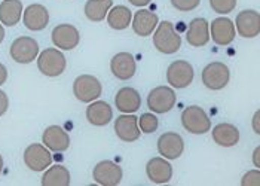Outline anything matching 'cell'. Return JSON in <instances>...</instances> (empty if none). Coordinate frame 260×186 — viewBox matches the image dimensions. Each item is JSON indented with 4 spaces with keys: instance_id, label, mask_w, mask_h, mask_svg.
<instances>
[{
    "instance_id": "6da1fadb",
    "label": "cell",
    "mask_w": 260,
    "mask_h": 186,
    "mask_svg": "<svg viewBox=\"0 0 260 186\" xmlns=\"http://www.w3.org/2000/svg\"><path fill=\"white\" fill-rule=\"evenodd\" d=\"M153 46L160 54H165V55L179 52L181 46V38L176 32L173 22L162 21L158 24V27L153 32Z\"/></svg>"
},
{
    "instance_id": "7a4b0ae2",
    "label": "cell",
    "mask_w": 260,
    "mask_h": 186,
    "mask_svg": "<svg viewBox=\"0 0 260 186\" xmlns=\"http://www.w3.org/2000/svg\"><path fill=\"white\" fill-rule=\"evenodd\" d=\"M67 60L64 54L57 48H46L38 55V69L42 75L48 78H57L64 73Z\"/></svg>"
},
{
    "instance_id": "3957f363",
    "label": "cell",
    "mask_w": 260,
    "mask_h": 186,
    "mask_svg": "<svg viewBox=\"0 0 260 186\" xmlns=\"http://www.w3.org/2000/svg\"><path fill=\"white\" fill-rule=\"evenodd\" d=\"M181 125L190 134H205L211 130V121L200 106H187L181 112Z\"/></svg>"
},
{
    "instance_id": "277c9868",
    "label": "cell",
    "mask_w": 260,
    "mask_h": 186,
    "mask_svg": "<svg viewBox=\"0 0 260 186\" xmlns=\"http://www.w3.org/2000/svg\"><path fill=\"white\" fill-rule=\"evenodd\" d=\"M201 79L205 88L211 91H220L226 88V85L231 81V72L229 67L220 61H214L207 64L201 73Z\"/></svg>"
},
{
    "instance_id": "5b68a950",
    "label": "cell",
    "mask_w": 260,
    "mask_h": 186,
    "mask_svg": "<svg viewBox=\"0 0 260 186\" xmlns=\"http://www.w3.org/2000/svg\"><path fill=\"white\" fill-rule=\"evenodd\" d=\"M176 102H177L176 91L164 85L153 88L147 96V107L150 109V112L158 115L170 112L176 106Z\"/></svg>"
},
{
    "instance_id": "8992f818",
    "label": "cell",
    "mask_w": 260,
    "mask_h": 186,
    "mask_svg": "<svg viewBox=\"0 0 260 186\" xmlns=\"http://www.w3.org/2000/svg\"><path fill=\"white\" fill-rule=\"evenodd\" d=\"M9 54L11 58L18 64H30L39 55V43L30 36H20L12 42Z\"/></svg>"
},
{
    "instance_id": "52a82bcc",
    "label": "cell",
    "mask_w": 260,
    "mask_h": 186,
    "mask_svg": "<svg viewBox=\"0 0 260 186\" xmlns=\"http://www.w3.org/2000/svg\"><path fill=\"white\" fill-rule=\"evenodd\" d=\"M103 92L101 82L92 75H80L73 82V94L82 103L95 102Z\"/></svg>"
},
{
    "instance_id": "ba28073f",
    "label": "cell",
    "mask_w": 260,
    "mask_h": 186,
    "mask_svg": "<svg viewBox=\"0 0 260 186\" xmlns=\"http://www.w3.org/2000/svg\"><path fill=\"white\" fill-rule=\"evenodd\" d=\"M22 160H24V164L27 166V168H30L31 171H36V173L45 171L52 164L51 150L40 143H31L30 146H27L24 150Z\"/></svg>"
},
{
    "instance_id": "9c48e42d",
    "label": "cell",
    "mask_w": 260,
    "mask_h": 186,
    "mask_svg": "<svg viewBox=\"0 0 260 186\" xmlns=\"http://www.w3.org/2000/svg\"><path fill=\"white\" fill-rule=\"evenodd\" d=\"M193 76H195L193 67L186 60L173 61L167 69V81L176 89L187 88L190 83L193 82Z\"/></svg>"
},
{
    "instance_id": "30bf717a",
    "label": "cell",
    "mask_w": 260,
    "mask_h": 186,
    "mask_svg": "<svg viewBox=\"0 0 260 186\" xmlns=\"http://www.w3.org/2000/svg\"><path fill=\"white\" fill-rule=\"evenodd\" d=\"M92 177L101 186H116L122 182L123 171L113 161H100L92 170Z\"/></svg>"
},
{
    "instance_id": "8fae6325",
    "label": "cell",
    "mask_w": 260,
    "mask_h": 186,
    "mask_svg": "<svg viewBox=\"0 0 260 186\" xmlns=\"http://www.w3.org/2000/svg\"><path fill=\"white\" fill-rule=\"evenodd\" d=\"M51 39L61 51H72L79 45V30L72 24H58L51 33Z\"/></svg>"
},
{
    "instance_id": "7c38bea8",
    "label": "cell",
    "mask_w": 260,
    "mask_h": 186,
    "mask_svg": "<svg viewBox=\"0 0 260 186\" xmlns=\"http://www.w3.org/2000/svg\"><path fill=\"white\" fill-rule=\"evenodd\" d=\"M115 133L122 142L131 143L139 140L141 130L139 127V118L134 113H123L115 121Z\"/></svg>"
},
{
    "instance_id": "4fadbf2b",
    "label": "cell",
    "mask_w": 260,
    "mask_h": 186,
    "mask_svg": "<svg viewBox=\"0 0 260 186\" xmlns=\"http://www.w3.org/2000/svg\"><path fill=\"white\" fill-rule=\"evenodd\" d=\"M235 30L241 38L253 39L257 38L260 33V15L254 9L241 11L235 20Z\"/></svg>"
},
{
    "instance_id": "5bb4252c",
    "label": "cell",
    "mask_w": 260,
    "mask_h": 186,
    "mask_svg": "<svg viewBox=\"0 0 260 186\" xmlns=\"http://www.w3.org/2000/svg\"><path fill=\"white\" fill-rule=\"evenodd\" d=\"M22 22L30 32H42L49 24V12L43 5L31 3L22 12Z\"/></svg>"
},
{
    "instance_id": "9a60e30c",
    "label": "cell",
    "mask_w": 260,
    "mask_h": 186,
    "mask_svg": "<svg viewBox=\"0 0 260 186\" xmlns=\"http://www.w3.org/2000/svg\"><path fill=\"white\" fill-rule=\"evenodd\" d=\"M158 152L165 160H179L184 150V142L180 134L174 131L164 133L158 139Z\"/></svg>"
},
{
    "instance_id": "2e32d148",
    "label": "cell",
    "mask_w": 260,
    "mask_h": 186,
    "mask_svg": "<svg viewBox=\"0 0 260 186\" xmlns=\"http://www.w3.org/2000/svg\"><path fill=\"white\" fill-rule=\"evenodd\" d=\"M210 36L219 46H228L229 43L235 41L237 36L235 24L228 17H219L210 25Z\"/></svg>"
},
{
    "instance_id": "e0dca14e",
    "label": "cell",
    "mask_w": 260,
    "mask_h": 186,
    "mask_svg": "<svg viewBox=\"0 0 260 186\" xmlns=\"http://www.w3.org/2000/svg\"><path fill=\"white\" fill-rule=\"evenodd\" d=\"M110 70L113 76L119 81H128L136 75L137 63L133 54L129 52H119L110 60Z\"/></svg>"
},
{
    "instance_id": "ac0fdd59",
    "label": "cell",
    "mask_w": 260,
    "mask_h": 186,
    "mask_svg": "<svg viewBox=\"0 0 260 186\" xmlns=\"http://www.w3.org/2000/svg\"><path fill=\"white\" fill-rule=\"evenodd\" d=\"M42 142L51 152H66L70 147V136L60 125H51L43 131Z\"/></svg>"
},
{
    "instance_id": "d6986e66",
    "label": "cell",
    "mask_w": 260,
    "mask_h": 186,
    "mask_svg": "<svg viewBox=\"0 0 260 186\" xmlns=\"http://www.w3.org/2000/svg\"><path fill=\"white\" fill-rule=\"evenodd\" d=\"M146 174L152 183L164 185L168 183L173 177V166L164 157H156L149 160L146 164Z\"/></svg>"
},
{
    "instance_id": "ffe728a7",
    "label": "cell",
    "mask_w": 260,
    "mask_h": 186,
    "mask_svg": "<svg viewBox=\"0 0 260 186\" xmlns=\"http://www.w3.org/2000/svg\"><path fill=\"white\" fill-rule=\"evenodd\" d=\"M133 30L137 36L141 38H147L150 35H153L155 28L159 24V18L155 12L149 11V9H140L133 15Z\"/></svg>"
},
{
    "instance_id": "44dd1931",
    "label": "cell",
    "mask_w": 260,
    "mask_h": 186,
    "mask_svg": "<svg viewBox=\"0 0 260 186\" xmlns=\"http://www.w3.org/2000/svg\"><path fill=\"white\" fill-rule=\"evenodd\" d=\"M115 104L122 113H136L141 106L140 92L131 86H123L115 96Z\"/></svg>"
},
{
    "instance_id": "7402d4cb",
    "label": "cell",
    "mask_w": 260,
    "mask_h": 186,
    "mask_svg": "<svg viewBox=\"0 0 260 186\" xmlns=\"http://www.w3.org/2000/svg\"><path fill=\"white\" fill-rule=\"evenodd\" d=\"M112 118H113V110L107 102L95 100L91 102L86 107V119L94 127H104L112 121Z\"/></svg>"
},
{
    "instance_id": "603a6c76",
    "label": "cell",
    "mask_w": 260,
    "mask_h": 186,
    "mask_svg": "<svg viewBox=\"0 0 260 186\" xmlns=\"http://www.w3.org/2000/svg\"><path fill=\"white\" fill-rule=\"evenodd\" d=\"M186 39L189 45L201 48L205 46L210 41V25L205 18H195L190 21L187 32H186Z\"/></svg>"
},
{
    "instance_id": "cb8c5ba5",
    "label": "cell",
    "mask_w": 260,
    "mask_h": 186,
    "mask_svg": "<svg viewBox=\"0 0 260 186\" xmlns=\"http://www.w3.org/2000/svg\"><path fill=\"white\" fill-rule=\"evenodd\" d=\"M213 140L221 147H234L240 142V131L234 124L221 122L213 128Z\"/></svg>"
},
{
    "instance_id": "d4e9b609",
    "label": "cell",
    "mask_w": 260,
    "mask_h": 186,
    "mask_svg": "<svg viewBox=\"0 0 260 186\" xmlns=\"http://www.w3.org/2000/svg\"><path fill=\"white\" fill-rule=\"evenodd\" d=\"M22 12L21 0H3L0 3V22L6 27H14L22 20Z\"/></svg>"
},
{
    "instance_id": "484cf974",
    "label": "cell",
    "mask_w": 260,
    "mask_h": 186,
    "mask_svg": "<svg viewBox=\"0 0 260 186\" xmlns=\"http://www.w3.org/2000/svg\"><path fill=\"white\" fill-rule=\"evenodd\" d=\"M72 182L69 168L61 164L49 166L42 176V186H69Z\"/></svg>"
},
{
    "instance_id": "4316f807",
    "label": "cell",
    "mask_w": 260,
    "mask_h": 186,
    "mask_svg": "<svg viewBox=\"0 0 260 186\" xmlns=\"http://www.w3.org/2000/svg\"><path fill=\"white\" fill-rule=\"evenodd\" d=\"M107 24L110 28L113 30H125L131 25L133 21V12L129 8L118 5V6H112L110 11L107 12Z\"/></svg>"
},
{
    "instance_id": "83f0119b",
    "label": "cell",
    "mask_w": 260,
    "mask_h": 186,
    "mask_svg": "<svg viewBox=\"0 0 260 186\" xmlns=\"http://www.w3.org/2000/svg\"><path fill=\"white\" fill-rule=\"evenodd\" d=\"M113 6V0H88L85 3L83 12L85 17L92 22H100L106 20L107 12Z\"/></svg>"
},
{
    "instance_id": "f1b7e54d",
    "label": "cell",
    "mask_w": 260,
    "mask_h": 186,
    "mask_svg": "<svg viewBox=\"0 0 260 186\" xmlns=\"http://www.w3.org/2000/svg\"><path fill=\"white\" fill-rule=\"evenodd\" d=\"M159 121L155 113H143L139 118V127L144 134H152L158 130Z\"/></svg>"
},
{
    "instance_id": "f546056e",
    "label": "cell",
    "mask_w": 260,
    "mask_h": 186,
    "mask_svg": "<svg viewBox=\"0 0 260 186\" xmlns=\"http://www.w3.org/2000/svg\"><path fill=\"white\" fill-rule=\"evenodd\" d=\"M238 0H210V6L214 12L220 15H228L237 8Z\"/></svg>"
},
{
    "instance_id": "4dcf8cb0",
    "label": "cell",
    "mask_w": 260,
    "mask_h": 186,
    "mask_svg": "<svg viewBox=\"0 0 260 186\" xmlns=\"http://www.w3.org/2000/svg\"><path fill=\"white\" fill-rule=\"evenodd\" d=\"M201 0H171V5L181 12H190L200 6Z\"/></svg>"
},
{
    "instance_id": "1f68e13d",
    "label": "cell",
    "mask_w": 260,
    "mask_h": 186,
    "mask_svg": "<svg viewBox=\"0 0 260 186\" xmlns=\"http://www.w3.org/2000/svg\"><path fill=\"white\" fill-rule=\"evenodd\" d=\"M241 185L242 186H260V170H250L247 171L242 179H241Z\"/></svg>"
},
{
    "instance_id": "d6a6232c",
    "label": "cell",
    "mask_w": 260,
    "mask_h": 186,
    "mask_svg": "<svg viewBox=\"0 0 260 186\" xmlns=\"http://www.w3.org/2000/svg\"><path fill=\"white\" fill-rule=\"evenodd\" d=\"M8 107H9V99H8V94L5 91L0 89V116H3L6 112H8Z\"/></svg>"
},
{
    "instance_id": "836d02e7",
    "label": "cell",
    "mask_w": 260,
    "mask_h": 186,
    "mask_svg": "<svg viewBox=\"0 0 260 186\" xmlns=\"http://www.w3.org/2000/svg\"><path fill=\"white\" fill-rule=\"evenodd\" d=\"M259 118H260V110H256V113H254V116H253V121H251V125H253V130H254V133H256L257 136L260 134Z\"/></svg>"
},
{
    "instance_id": "e575fe53",
    "label": "cell",
    "mask_w": 260,
    "mask_h": 186,
    "mask_svg": "<svg viewBox=\"0 0 260 186\" xmlns=\"http://www.w3.org/2000/svg\"><path fill=\"white\" fill-rule=\"evenodd\" d=\"M6 79H8V69L0 63V86L6 82Z\"/></svg>"
},
{
    "instance_id": "d590c367",
    "label": "cell",
    "mask_w": 260,
    "mask_h": 186,
    "mask_svg": "<svg viewBox=\"0 0 260 186\" xmlns=\"http://www.w3.org/2000/svg\"><path fill=\"white\" fill-rule=\"evenodd\" d=\"M253 164L256 168H260V146H257L253 152Z\"/></svg>"
},
{
    "instance_id": "8d00e7d4",
    "label": "cell",
    "mask_w": 260,
    "mask_h": 186,
    "mask_svg": "<svg viewBox=\"0 0 260 186\" xmlns=\"http://www.w3.org/2000/svg\"><path fill=\"white\" fill-rule=\"evenodd\" d=\"M133 6H137V8H144L147 6L152 0H128Z\"/></svg>"
},
{
    "instance_id": "74e56055",
    "label": "cell",
    "mask_w": 260,
    "mask_h": 186,
    "mask_svg": "<svg viewBox=\"0 0 260 186\" xmlns=\"http://www.w3.org/2000/svg\"><path fill=\"white\" fill-rule=\"evenodd\" d=\"M5 39V28H3V24L0 22V43Z\"/></svg>"
},
{
    "instance_id": "f35d334b",
    "label": "cell",
    "mask_w": 260,
    "mask_h": 186,
    "mask_svg": "<svg viewBox=\"0 0 260 186\" xmlns=\"http://www.w3.org/2000/svg\"><path fill=\"white\" fill-rule=\"evenodd\" d=\"M2 170H3V157L0 155V174H2Z\"/></svg>"
}]
</instances>
